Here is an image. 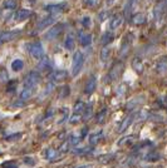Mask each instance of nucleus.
I'll return each mask as SVG.
<instances>
[{"label":"nucleus","instance_id":"c03bdc74","mask_svg":"<svg viewBox=\"0 0 167 168\" xmlns=\"http://www.w3.org/2000/svg\"><path fill=\"white\" fill-rule=\"evenodd\" d=\"M3 168H18V163L15 161H7L2 164Z\"/></svg>","mask_w":167,"mask_h":168},{"label":"nucleus","instance_id":"6e6d98bb","mask_svg":"<svg viewBox=\"0 0 167 168\" xmlns=\"http://www.w3.org/2000/svg\"><path fill=\"white\" fill-rule=\"evenodd\" d=\"M77 168H90V166H81V167H77Z\"/></svg>","mask_w":167,"mask_h":168},{"label":"nucleus","instance_id":"3c124183","mask_svg":"<svg viewBox=\"0 0 167 168\" xmlns=\"http://www.w3.org/2000/svg\"><path fill=\"white\" fill-rule=\"evenodd\" d=\"M24 163H26V164H29V166H34V164H35L34 159L30 158V157H25V158H24Z\"/></svg>","mask_w":167,"mask_h":168},{"label":"nucleus","instance_id":"f03ea898","mask_svg":"<svg viewBox=\"0 0 167 168\" xmlns=\"http://www.w3.org/2000/svg\"><path fill=\"white\" fill-rule=\"evenodd\" d=\"M123 70H124V64L122 61H116L112 65V68H111V70L108 73V79H109L108 82L117 80L121 77V74L123 73Z\"/></svg>","mask_w":167,"mask_h":168},{"label":"nucleus","instance_id":"dca6fc26","mask_svg":"<svg viewBox=\"0 0 167 168\" xmlns=\"http://www.w3.org/2000/svg\"><path fill=\"white\" fill-rule=\"evenodd\" d=\"M54 21H55V15H50V16H48V18L40 20V23L38 24V30H43V29L50 26Z\"/></svg>","mask_w":167,"mask_h":168},{"label":"nucleus","instance_id":"e433bc0d","mask_svg":"<svg viewBox=\"0 0 167 168\" xmlns=\"http://www.w3.org/2000/svg\"><path fill=\"white\" fill-rule=\"evenodd\" d=\"M67 118H68V108H62V109H60V118H59L58 123H59V124L64 123V122L67 120Z\"/></svg>","mask_w":167,"mask_h":168},{"label":"nucleus","instance_id":"6e6552de","mask_svg":"<svg viewBox=\"0 0 167 168\" xmlns=\"http://www.w3.org/2000/svg\"><path fill=\"white\" fill-rule=\"evenodd\" d=\"M68 78V72L67 70H54L50 75H49V80L52 83H58V82H63Z\"/></svg>","mask_w":167,"mask_h":168},{"label":"nucleus","instance_id":"2f4dec72","mask_svg":"<svg viewBox=\"0 0 167 168\" xmlns=\"http://www.w3.org/2000/svg\"><path fill=\"white\" fill-rule=\"evenodd\" d=\"M160 158H161V156H160L157 152H150V153H147V154L145 156V159L148 161V162H156V161H158Z\"/></svg>","mask_w":167,"mask_h":168},{"label":"nucleus","instance_id":"a211bd4d","mask_svg":"<svg viewBox=\"0 0 167 168\" xmlns=\"http://www.w3.org/2000/svg\"><path fill=\"white\" fill-rule=\"evenodd\" d=\"M102 137H103V133H102L101 130L95 132V133H92L90 136H89V143H90L92 146H94V144H97V143L101 142Z\"/></svg>","mask_w":167,"mask_h":168},{"label":"nucleus","instance_id":"4be33fe9","mask_svg":"<svg viewBox=\"0 0 167 168\" xmlns=\"http://www.w3.org/2000/svg\"><path fill=\"white\" fill-rule=\"evenodd\" d=\"M79 40H81V44L83 47H88L92 43V37H90V34H87V33H81V34H79Z\"/></svg>","mask_w":167,"mask_h":168},{"label":"nucleus","instance_id":"ea45409f","mask_svg":"<svg viewBox=\"0 0 167 168\" xmlns=\"http://www.w3.org/2000/svg\"><path fill=\"white\" fill-rule=\"evenodd\" d=\"M114 158V154H103V156H99L98 161L102 162V163H108Z\"/></svg>","mask_w":167,"mask_h":168},{"label":"nucleus","instance_id":"4468645a","mask_svg":"<svg viewBox=\"0 0 167 168\" xmlns=\"http://www.w3.org/2000/svg\"><path fill=\"white\" fill-rule=\"evenodd\" d=\"M30 15H31V11H30V10H28V9H20V10H18V11L15 13L14 19H15L16 21H23V20L28 19Z\"/></svg>","mask_w":167,"mask_h":168},{"label":"nucleus","instance_id":"a18cd8bd","mask_svg":"<svg viewBox=\"0 0 167 168\" xmlns=\"http://www.w3.org/2000/svg\"><path fill=\"white\" fill-rule=\"evenodd\" d=\"M82 119H83V116H82V114H73V116L71 117V123H72V124H77V123H79Z\"/></svg>","mask_w":167,"mask_h":168},{"label":"nucleus","instance_id":"4c0bfd02","mask_svg":"<svg viewBox=\"0 0 167 168\" xmlns=\"http://www.w3.org/2000/svg\"><path fill=\"white\" fill-rule=\"evenodd\" d=\"M109 54H111V50H109V48H103L102 50H101V60L104 63V61H107L108 60V58H109Z\"/></svg>","mask_w":167,"mask_h":168},{"label":"nucleus","instance_id":"1a4fd4ad","mask_svg":"<svg viewBox=\"0 0 167 168\" xmlns=\"http://www.w3.org/2000/svg\"><path fill=\"white\" fill-rule=\"evenodd\" d=\"M135 118H137V113H132V114H129L127 118H124V119L122 120L119 128H118V132H119V133L126 132V130L129 128V125L133 123V119H135Z\"/></svg>","mask_w":167,"mask_h":168},{"label":"nucleus","instance_id":"a19ab883","mask_svg":"<svg viewBox=\"0 0 167 168\" xmlns=\"http://www.w3.org/2000/svg\"><path fill=\"white\" fill-rule=\"evenodd\" d=\"M20 138H21V133H13V134H10V136H7L5 137V141H8V142H15V141H18Z\"/></svg>","mask_w":167,"mask_h":168},{"label":"nucleus","instance_id":"393cba45","mask_svg":"<svg viewBox=\"0 0 167 168\" xmlns=\"http://www.w3.org/2000/svg\"><path fill=\"white\" fill-rule=\"evenodd\" d=\"M165 8H166V2H160L157 4V7L155 8V18L156 19H160L161 14L165 11Z\"/></svg>","mask_w":167,"mask_h":168},{"label":"nucleus","instance_id":"49530a36","mask_svg":"<svg viewBox=\"0 0 167 168\" xmlns=\"http://www.w3.org/2000/svg\"><path fill=\"white\" fill-rule=\"evenodd\" d=\"M108 15H109L108 10H103L102 13H99V15H98V20H99V21H101V23H103L104 20H107Z\"/></svg>","mask_w":167,"mask_h":168},{"label":"nucleus","instance_id":"a878e982","mask_svg":"<svg viewBox=\"0 0 167 168\" xmlns=\"http://www.w3.org/2000/svg\"><path fill=\"white\" fill-rule=\"evenodd\" d=\"M113 39H114V37H113V34H112V31H106L104 34L102 35V44L103 45H107V44H111L112 42H113Z\"/></svg>","mask_w":167,"mask_h":168},{"label":"nucleus","instance_id":"58836bf2","mask_svg":"<svg viewBox=\"0 0 167 168\" xmlns=\"http://www.w3.org/2000/svg\"><path fill=\"white\" fill-rule=\"evenodd\" d=\"M69 147H71V142H69V141H64V142L60 144V147H59L58 152H60V153H65V152H68V151H69Z\"/></svg>","mask_w":167,"mask_h":168},{"label":"nucleus","instance_id":"c9c22d12","mask_svg":"<svg viewBox=\"0 0 167 168\" xmlns=\"http://www.w3.org/2000/svg\"><path fill=\"white\" fill-rule=\"evenodd\" d=\"M92 151H93V148H90V147H84V148L76 149L73 153H74V154H77V156H84V154H89Z\"/></svg>","mask_w":167,"mask_h":168},{"label":"nucleus","instance_id":"79ce46f5","mask_svg":"<svg viewBox=\"0 0 167 168\" xmlns=\"http://www.w3.org/2000/svg\"><path fill=\"white\" fill-rule=\"evenodd\" d=\"M4 8H5V9H9V10L15 9V8H16V0H5Z\"/></svg>","mask_w":167,"mask_h":168},{"label":"nucleus","instance_id":"5701e85b","mask_svg":"<svg viewBox=\"0 0 167 168\" xmlns=\"http://www.w3.org/2000/svg\"><path fill=\"white\" fill-rule=\"evenodd\" d=\"M156 70H157V73H160V74L167 73V60H166V59H161V60L157 63Z\"/></svg>","mask_w":167,"mask_h":168},{"label":"nucleus","instance_id":"9d476101","mask_svg":"<svg viewBox=\"0 0 167 168\" xmlns=\"http://www.w3.org/2000/svg\"><path fill=\"white\" fill-rule=\"evenodd\" d=\"M97 88V78L95 75H90L89 79L87 80V84H86V88H84V93L86 94H92Z\"/></svg>","mask_w":167,"mask_h":168},{"label":"nucleus","instance_id":"20e7f679","mask_svg":"<svg viewBox=\"0 0 167 168\" xmlns=\"http://www.w3.org/2000/svg\"><path fill=\"white\" fill-rule=\"evenodd\" d=\"M29 52H30V54H31L33 58H35V59H38V60L45 57V55H44L43 45H42V43H39V42L33 43L31 45H29Z\"/></svg>","mask_w":167,"mask_h":168},{"label":"nucleus","instance_id":"c756f323","mask_svg":"<svg viewBox=\"0 0 167 168\" xmlns=\"http://www.w3.org/2000/svg\"><path fill=\"white\" fill-rule=\"evenodd\" d=\"M64 45L67 48V50H73L74 49V45H76V42L73 39L72 35H68L65 38V42H64Z\"/></svg>","mask_w":167,"mask_h":168},{"label":"nucleus","instance_id":"9b49d317","mask_svg":"<svg viewBox=\"0 0 167 168\" xmlns=\"http://www.w3.org/2000/svg\"><path fill=\"white\" fill-rule=\"evenodd\" d=\"M131 66H132V69L135 70L137 74H142L143 73V69H145V66H143V63L140 58H133L132 61H131Z\"/></svg>","mask_w":167,"mask_h":168},{"label":"nucleus","instance_id":"7c9ffc66","mask_svg":"<svg viewBox=\"0 0 167 168\" xmlns=\"http://www.w3.org/2000/svg\"><path fill=\"white\" fill-rule=\"evenodd\" d=\"M69 93H71V90H69V87L68 85H63V87H60L59 88V90H58V94H59V98H67L69 95Z\"/></svg>","mask_w":167,"mask_h":168},{"label":"nucleus","instance_id":"864d4df0","mask_svg":"<svg viewBox=\"0 0 167 168\" xmlns=\"http://www.w3.org/2000/svg\"><path fill=\"white\" fill-rule=\"evenodd\" d=\"M52 89H54V84H53V83H49V84H48V87H45V92H44V94H49V93L52 92Z\"/></svg>","mask_w":167,"mask_h":168},{"label":"nucleus","instance_id":"4d7b16f0","mask_svg":"<svg viewBox=\"0 0 167 168\" xmlns=\"http://www.w3.org/2000/svg\"><path fill=\"white\" fill-rule=\"evenodd\" d=\"M28 2H29L30 4H35V0H28Z\"/></svg>","mask_w":167,"mask_h":168},{"label":"nucleus","instance_id":"39448f33","mask_svg":"<svg viewBox=\"0 0 167 168\" xmlns=\"http://www.w3.org/2000/svg\"><path fill=\"white\" fill-rule=\"evenodd\" d=\"M21 34V30L16 29V30H9V31H4L0 34V44L3 43H8V42H12L14 40L16 37H19Z\"/></svg>","mask_w":167,"mask_h":168},{"label":"nucleus","instance_id":"f8f14e48","mask_svg":"<svg viewBox=\"0 0 167 168\" xmlns=\"http://www.w3.org/2000/svg\"><path fill=\"white\" fill-rule=\"evenodd\" d=\"M65 4H58V5H47L45 7V10L48 13H50L52 15H57V14H60L63 13V10L65 9Z\"/></svg>","mask_w":167,"mask_h":168},{"label":"nucleus","instance_id":"c85d7f7f","mask_svg":"<svg viewBox=\"0 0 167 168\" xmlns=\"http://www.w3.org/2000/svg\"><path fill=\"white\" fill-rule=\"evenodd\" d=\"M44 156H45V158H47V159L53 161V159H55V158L58 157V152H57L55 149H53V148H47V149H45Z\"/></svg>","mask_w":167,"mask_h":168},{"label":"nucleus","instance_id":"f704fd0d","mask_svg":"<svg viewBox=\"0 0 167 168\" xmlns=\"http://www.w3.org/2000/svg\"><path fill=\"white\" fill-rule=\"evenodd\" d=\"M16 85H18L16 80H9L7 83V92L8 93H14L16 90Z\"/></svg>","mask_w":167,"mask_h":168},{"label":"nucleus","instance_id":"473e14b6","mask_svg":"<svg viewBox=\"0 0 167 168\" xmlns=\"http://www.w3.org/2000/svg\"><path fill=\"white\" fill-rule=\"evenodd\" d=\"M84 108H86V104H84L83 102H77V103L74 104V108H73L74 114H83Z\"/></svg>","mask_w":167,"mask_h":168},{"label":"nucleus","instance_id":"2eb2a0df","mask_svg":"<svg viewBox=\"0 0 167 168\" xmlns=\"http://www.w3.org/2000/svg\"><path fill=\"white\" fill-rule=\"evenodd\" d=\"M131 44H132L131 35H126L123 38V42H122V45H121V54L122 55H126L128 53V50L131 49Z\"/></svg>","mask_w":167,"mask_h":168},{"label":"nucleus","instance_id":"bb28decb","mask_svg":"<svg viewBox=\"0 0 167 168\" xmlns=\"http://www.w3.org/2000/svg\"><path fill=\"white\" fill-rule=\"evenodd\" d=\"M23 68H24V61H23L21 59H15V60H13V63H12V69H13L14 72H20Z\"/></svg>","mask_w":167,"mask_h":168},{"label":"nucleus","instance_id":"ddd939ff","mask_svg":"<svg viewBox=\"0 0 167 168\" xmlns=\"http://www.w3.org/2000/svg\"><path fill=\"white\" fill-rule=\"evenodd\" d=\"M38 69L39 70H43V72H49L52 70V63L49 60L48 57H44L39 60V64H38Z\"/></svg>","mask_w":167,"mask_h":168},{"label":"nucleus","instance_id":"7ed1b4c3","mask_svg":"<svg viewBox=\"0 0 167 168\" xmlns=\"http://www.w3.org/2000/svg\"><path fill=\"white\" fill-rule=\"evenodd\" d=\"M40 79H42V77H40V74H39L38 72L31 70V72L28 73V75H26L25 79H24V87H25V88H33V87H35V85L40 82Z\"/></svg>","mask_w":167,"mask_h":168},{"label":"nucleus","instance_id":"f257e3e1","mask_svg":"<svg viewBox=\"0 0 167 168\" xmlns=\"http://www.w3.org/2000/svg\"><path fill=\"white\" fill-rule=\"evenodd\" d=\"M83 63H84V55L82 52H76L74 55H73V61H72V74L73 75H77L82 66H83Z\"/></svg>","mask_w":167,"mask_h":168},{"label":"nucleus","instance_id":"0eeeda50","mask_svg":"<svg viewBox=\"0 0 167 168\" xmlns=\"http://www.w3.org/2000/svg\"><path fill=\"white\" fill-rule=\"evenodd\" d=\"M63 29H64V25L63 24H57V25H54L52 29H49L48 31H47V34L44 35V38L47 39V40H53V39H55L60 33L63 31Z\"/></svg>","mask_w":167,"mask_h":168},{"label":"nucleus","instance_id":"603ef678","mask_svg":"<svg viewBox=\"0 0 167 168\" xmlns=\"http://www.w3.org/2000/svg\"><path fill=\"white\" fill-rule=\"evenodd\" d=\"M84 4H87L89 7H94L98 4V0H84Z\"/></svg>","mask_w":167,"mask_h":168},{"label":"nucleus","instance_id":"5fc2aeb1","mask_svg":"<svg viewBox=\"0 0 167 168\" xmlns=\"http://www.w3.org/2000/svg\"><path fill=\"white\" fill-rule=\"evenodd\" d=\"M87 133H88V128H87V127H84V128L82 129V136H81V138H84Z\"/></svg>","mask_w":167,"mask_h":168},{"label":"nucleus","instance_id":"6ab92c4d","mask_svg":"<svg viewBox=\"0 0 167 168\" xmlns=\"http://www.w3.org/2000/svg\"><path fill=\"white\" fill-rule=\"evenodd\" d=\"M136 2H137V0H127L126 7H124V16H126V18H129V15H131L132 10L135 9Z\"/></svg>","mask_w":167,"mask_h":168},{"label":"nucleus","instance_id":"37998d69","mask_svg":"<svg viewBox=\"0 0 167 168\" xmlns=\"http://www.w3.org/2000/svg\"><path fill=\"white\" fill-rule=\"evenodd\" d=\"M83 119H89L90 118V116H92V104H88L86 108H84V112H83Z\"/></svg>","mask_w":167,"mask_h":168},{"label":"nucleus","instance_id":"72a5a7b5","mask_svg":"<svg viewBox=\"0 0 167 168\" xmlns=\"http://www.w3.org/2000/svg\"><path fill=\"white\" fill-rule=\"evenodd\" d=\"M0 82L2 83H8L9 82V74H8V72H7V69L4 68V66L0 68Z\"/></svg>","mask_w":167,"mask_h":168},{"label":"nucleus","instance_id":"412c9836","mask_svg":"<svg viewBox=\"0 0 167 168\" xmlns=\"http://www.w3.org/2000/svg\"><path fill=\"white\" fill-rule=\"evenodd\" d=\"M34 94V87L33 88H24L20 93V100H28Z\"/></svg>","mask_w":167,"mask_h":168},{"label":"nucleus","instance_id":"de8ad7c7","mask_svg":"<svg viewBox=\"0 0 167 168\" xmlns=\"http://www.w3.org/2000/svg\"><path fill=\"white\" fill-rule=\"evenodd\" d=\"M126 90H127V85H126V84H121V85L118 87V89H117V94H118V95H123Z\"/></svg>","mask_w":167,"mask_h":168},{"label":"nucleus","instance_id":"aec40b11","mask_svg":"<svg viewBox=\"0 0 167 168\" xmlns=\"http://www.w3.org/2000/svg\"><path fill=\"white\" fill-rule=\"evenodd\" d=\"M107 114H108V109L103 108L101 112L97 113V116H95V122H97L98 124H103V123L106 122V119H107Z\"/></svg>","mask_w":167,"mask_h":168},{"label":"nucleus","instance_id":"423d86ee","mask_svg":"<svg viewBox=\"0 0 167 168\" xmlns=\"http://www.w3.org/2000/svg\"><path fill=\"white\" fill-rule=\"evenodd\" d=\"M145 102V95H137V97H133L132 99H129L127 104H126V109L127 111H135L137 109L138 106H141Z\"/></svg>","mask_w":167,"mask_h":168},{"label":"nucleus","instance_id":"cd10ccee","mask_svg":"<svg viewBox=\"0 0 167 168\" xmlns=\"http://www.w3.org/2000/svg\"><path fill=\"white\" fill-rule=\"evenodd\" d=\"M135 139H136L135 136H127V137H123L121 141H118V146H119V147H123V146H126V144H131V143L135 142Z\"/></svg>","mask_w":167,"mask_h":168},{"label":"nucleus","instance_id":"8fccbe9b","mask_svg":"<svg viewBox=\"0 0 167 168\" xmlns=\"http://www.w3.org/2000/svg\"><path fill=\"white\" fill-rule=\"evenodd\" d=\"M82 24H83L84 28H89L90 26V18L89 16H84L82 19Z\"/></svg>","mask_w":167,"mask_h":168},{"label":"nucleus","instance_id":"f3484780","mask_svg":"<svg viewBox=\"0 0 167 168\" xmlns=\"http://www.w3.org/2000/svg\"><path fill=\"white\" fill-rule=\"evenodd\" d=\"M131 20H132V24H135V25H142V24L146 23L147 19H146V15L143 13H137L131 18Z\"/></svg>","mask_w":167,"mask_h":168},{"label":"nucleus","instance_id":"09e8293b","mask_svg":"<svg viewBox=\"0 0 167 168\" xmlns=\"http://www.w3.org/2000/svg\"><path fill=\"white\" fill-rule=\"evenodd\" d=\"M81 137H76V136H72L71 137V139H69V142H71V146H76V144H78L79 142H81Z\"/></svg>","mask_w":167,"mask_h":168},{"label":"nucleus","instance_id":"b1692460","mask_svg":"<svg viewBox=\"0 0 167 168\" xmlns=\"http://www.w3.org/2000/svg\"><path fill=\"white\" fill-rule=\"evenodd\" d=\"M122 20H123V18H122V15H114L113 18H112V20H111V29L112 30H114V29H117V28H119L121 26V24H122Z\"/></svg>","mask_w":167,"mask_h":168}]
</instances>
